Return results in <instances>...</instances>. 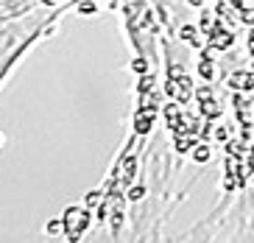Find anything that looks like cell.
I'll return each instance as SVG.
<instances>
[{
	"label": "cell",
	"instance_id": "6da1fadb",
	"mask_svg": "<svg viewBox=\"0 0 254 243\" xmlns=\"http://www.w3.org/2000/svg\"><path fill=\"white\" fill-rule=\"evenodd\" d=\"M62 11H28L14 20L0 22V81L8 76V70L20 62L23 53L31 51V45L37 39L53 34L56 22H59Z\"/></svg>",
	"mask_w": 254,
	"mask_h": 243
},
{
	"label": "cell",
	"instance_id": "7a4b0ae2",
	"mask_svg": "<svg viewBox=\"0 0 254 243\" xmlns=\"http://www.w3.org/2000/svg\"><path fill=\"white\" fill-rule=\"evenodd\" d=\"M207 48H209V51H218V53L235 48V28L224 25V22L215 17V25H212L209 34H207Z\"/></svg>",
	"mask_w": 254,
	"mask_h": 243
},
{
	"label": "cell",
	"instance_id": "3957f363",
	"mask_svg": "<svg viewBox=\"0 0 254 243\" xmlns=\"http://www.w3.org/2000/svg\"><path fill=\"white\" fill-rule=\"evenodd\" d=\"M39 6V0H0V22L14 20L20 14H28Z\"/></svg>",
	"mask_w": 254,
	"mask_h": 243
},
{
	"label": "cell",
	"instance_id": "277c9868",
	"mask_svg": "<svg viewBox=\"0 0 254 243\" xmlns=\"http://www.w3.org/2000/svg\"><path fill=\"white\" fill-rule=\"evenodd\" d=\"M209 48H204L201 56H198V62H195V73H198V79L204 81H212L215 79V65H212V56H209Z\"/></svg>",
	"mask_w": 254,
	"mask_h": 243
},
{
	"label": "cell",
	"instance_id": "5b68a950",
	"mask_svg": "<svg viewBox=\"0 0 254 243\" xmlns=\"http://www.w3.org/2000/svg\"><path fill=\"white\" fill-rule=\"evenodd\" d=\"M195 103H198V112H201L204 120H209V123H212V120L221 118V103H218L215 95L207 98V101H195Z\"/></svg>",
	"mask_w": 254,
	"mask_h": 243
},
{
	"label": "cell",
	"instance_id": "8992f818",
	"mask_svg": "<svg viewBox=\"0 0 254 243\" xmlns=\"http://www.w3.org/2000/svg\"><path fill=\"white\" fill-rule=\"evenodd\" d=\"M190 157H193L195 165H207L209 157H212V154H209V146H207V143H195L193 151H190Z\"/></svg>",
	"mask_w": 254,
	"mask_h": 243
},
{
	"label": "cell",
	"instance_id": "52a82bcc",
	"mask_svg": "<svg viewBox=\"0 0 254 243\" xmlns=\"http://www.w3.org/2000/svg\"><path fill=\"white\" fill-rule=\"evenodd\" d=\"M240 17V25H246V28H254V6H243L238 11Z\"/></svg>",
	"mask_w": 254,
	"mask_h": 243
},
{
	"label": "cell",
	"instance_id": "ba28073f",
	"mask_svg": "<svg viewBox=\"0 0 254 243\" xmlns=\"http://www.w3.org/2000/svg\"><path fill=\"white\" fill-rule=\"evenodd\" d=\"M232 132H235L232 126H218V129H215V140H218V143H226V140L232 137Z\"/></svg>",
	"mask_w": 254,
	"mask_h": 243
},
{
	"label": "cell",
	"instance_id": "9c48e42d",
	"mask_svg": "<svg viewBox=\"0 0 254 243\" xmlns=\"http://www.w3.org/2000/svg\"><path fill=\"white\" fill-rule=\"evenodd\" d=\"M229 6L235 8V11H240V8L246 6V0H229Z\"/></svg>",
	"mask_w": 254,
	"mask_h": 243
},
{
	"label": "cell",
	"instance_id": "30bf717a",
	"mask_svg": "<svg viewBox=\"0 0 254 243\" xmlns=\"http://www.w3.org/2000/svg\"><path fill=\"white\" fill-rule=\"evenodd\" d=\"M187 3H190V6H198V8H201L204 3H207V0H187Z\"/></svg>",
	"mask_w": 254,
	"mask_h": 243
}]
</instances>
